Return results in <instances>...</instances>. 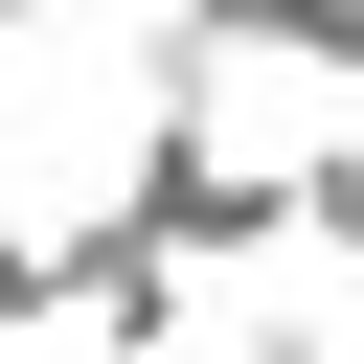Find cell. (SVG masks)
I'll use <instances>...</instances> for the list:
<instances>
[{
    "label": "cell",
    "instance_id": "obj_3",
    "mask_svg": "<svg viewBox=\"0 0 364 364\" xmlns=\"http://www.w3.org/2000/svg\"><path fill=\"white\" fill-rule=\"evenodd\" d=\"M182 23H228L250 68H318V91H364V0H182Z\"/></svg>",
    "mask_w": 364,
    "mask_h": 364
},
{
    "label": "cell",
    "instance_id": "obj_2",
    "mask_svg": "<svg viewBox=\"0 0 364 364\" xmlns=\"http://www.w3.org/2000/svg\"><path fill=\"white\" fill-rule=\"evenodd\" d=\"M182 318H205V273L136 250L114 205H68V341H91V364H182Z\"/></svg>",
    "mask_w": 364,
    "mask_h": 364
},
{
    "label": "cell",
    "instance_id": "obj_5",
    "mask_svg": "<svg viewBox=\"0 0 364 364\" xmlns=\"http://www.w3.org/2000/svg\"><path fill=\"white\" fill-rule=\"evenodd\" d=\"M296 250H341V273H364V136H296Z\"/></svg>",
    "mask_w": 364,
    "mask_h": 364
},
{
    "label": "cell",
    "instance_id": "obj_7",
    "mask_svg": "<svg viewBox=\"0 0 364 364\" xmlns=\"http://www.w3.org/2000/svg\"><path fill=\"white\" fill-rule=\"evenodd\" d=\"M23 23H46V0H0V46H23Z\"/></svg>",
    "mask_w": 364,
    "mask_h": 364
},
{
    "label": "cell",
    "instance_id": "obj_1",
    "mask_svg": "<svg viewBox=\"0 0 364 364\" xmlns=\"http://www.w3.org/2000/svg\"><path fill=\"white\" fill-rule=\"evenodd\" d=\"M136 250H182V273H250V250H296V159H228V114H136V159L91 182Z\"/></svg>",
    "mask_w": 364,
    "mask_h": 364
},
{
    "label": "cell",
    "instance_id": "obj_4",
    "mask_svg": "<svg viewBox=\"0 0 364 364\" xmlns=\"http://www.w3.org/2000/svg\"><path fill=\"white\" fill-rule=\"evenodd\" d=\"M0 341H68V228L0 205Z\"/></svg>",
    "mask_w": 364,
    "mask_h": 364
},
{
    "label": "cell",
    "instance_id": "obj_6",
    "mask_svg": "<svg viewBox=\"0 0 364 364\" xmlns=\"http://www.w3.org/2000/svg\"><path fill=\"white\" fill-rule=\"evenodd\" d=\"M228 364H341V341H318V318H228Z\"/></svg>",
    "mask_w": 364,
    "mask_h": 364
}]
</instances>
